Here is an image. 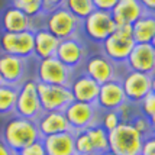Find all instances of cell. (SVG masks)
<instances>
[{
    "label": "cell",
    "instance_id": "6da1fadb",
    "mask_svg": "<svg viewBox=\"0 0 155 155\" xmlns=\"http://www.w3.org/2000/svg\"><path fill=\"white\" fill-rule=\"evenodd\" d=\"M41 139L42 138L39 135L35 120H29L20 116H13L3 126L2 141L15 152H19L20 149L26 148L28 145Z\"/></svg>",
    "mask_w": 155,
    "mask_h": 155
},
{
    "label": "cell",
    "instance_id": "7a4b0ae2",
    "mask_svg": "<svg viewBox=\"0 0 155 155\" xmlns=\"http://www.w3.org/2000/svg\"><path fill=\"white\" fill-rule=\"evenodd\" d=\"M109 151L116 155H139L143 136L136 130L132 123L120 122L112 132L107 134Z\"/></svg>",
    "mask_w": 155,
    "mask_h": 155
},
{
    "label": "cell",
    "instance_id": "3957f363",
    "mask_svg": "<svg viewBox=\"0 0 155 155\" xmlns=\"http://www.w3.org/2000/svg\"><path fill=\"white\" fill-rule=\"evenodd\" d=\"M99 110L100 109L97 107V104L73 101L64 110V115H65V119H67L71 130L78 132V130H86L91 126L100 125Z\"/></svg>",
    "mask_w": 155,
    "mask_h": 155
},
{
    "label": "cell",
    "instance_id": "277c9868",
    "mask_svg": "<svg viewBox=\"0 0 155 155\" xmlns=\"http://www.w3.org/2000/svg\"><path fill=\"white\" fill-rule=\"evenodd\" d=\"M36 91L42 112H64L74 99L65 86H49L36 81Z\"/></svg>",
    "mask_w": 155,
    "mask_h": 155
},
{
    "label": "cell",
    "instance_id": "5b68a950",
    "mask_svg": "<svg viewBox=\"0 0 155 155\" xmlns=\"http://www.w3.org/2000/svg\"><path fill=\"white\" fill-rule=\"evenodd\" d=\"M80 25L81 22L75 19L64 7L62 2L58 9H55L52 13L47 15V18H45V29L49 34L54 35L58 41L75 36V34L80 29Z\"/></svg>",
    "mask_w": 155,
    "mask_h": 155
},
{
    "label": "cell",
    "instance_id": "8992f818",
    "mask_svg": "<svg viewBox=\"0 0 155 155\" xmlns=\"http://www.w3.org/2000/svg\"><path fill=\"white\" fill-rule=\"evenodd\" d=\"M16 116L25 117L29 120H36L42 113L36 91V80H25L18 87V97H16V106H15Z\"/></svg>",
    "mask_w": 155,
    "mask_h": 155
},
{
    "label": "cell",
    "instance_id": "52a82bcc",
    "mask_svg": "<svg viewBox=\"0 0 155 155\" xmlns=\"http://www.w3.org/2000/svg\"><path fill=\"white\" fill-rule=\"evenodd\" d=\"M120 81L126 101L138 104L139 101L154 91V74H143L129 70Z\"/></svg>",
    "mask_w": 155,
    "mask_h": 155
},
{
    "label": "cell",
    "instance_id": "ba28073f",
    "mask_svg": "<svg viewBox=\"0 0 155 155\" xmlns=\"http://www.w3.org/2000/svg\"><path fill=\"white\" fill-rule=\"evenodd\" d=\"M36 81L49 86H65L71 83V70L67 68L58 58L49 57L39 60L36 67Z\"/></svg>",
    "mask_w": 155,
    "mask_h": 155
},
{
    "label": "cell",
    "instance_id": "9c48e42d",
    "mask_svg": "<svg viewBox=\"0 0 155 155\" xmlns=\"http://www.w3.org/2000/svg\"><path fill=\"white\" fill-rule=\"evenodd\" d=\"M0 49H2V54L28 60L29 57L34 55V31H25L19 34L2 32Z\"/></svg>",
    "mask_w": 155,
    "mask_h": 155
},
{
    "label": "cell",
    "instance_id": "30bf717a",
    "mask_svg": "<svg viewBox=\"0 0 155 155\" xmlns=\"http://www.w3.org/2000/svg\"><path fill=\"white\" fill-rule=\"evenodd\" d=\"M81 23H83L86 35L94 42H103L106 38H109L113 34L116 29L115 22L112 19V15L106 13V12H100V10H94Z\"/></svg>",
    "mask_w": 155,
    "mask_h": 155
},
{
    "label": "cell",
    "instance_id": "8fae6325",
    "mask_svg": "<svg viewBox=\"0 0 155 155\" xmlns=\"http://www.w3.org/2000/svg\"><path fill=\"white\" fill-rule=\"evenodd\" d=\"M135 47L132 36H125L119 32H113L109 38L101 42L103 55L110 60L113 64H125L128 60L130 51Z\"/></svg>",
    "mask_w": 155,
    "mask_h": 155
},
{
    "label": "cell",
    "instance_id": "7c38bea8",
    "mask_svg": "<svg viewBox=\"0 0 155 155\" xmlns=\"http://www.w3.org/2000/svg\"><path fill=\"white\" fill-rule=\"evenodd\" d=\"M55 58H58L67 68L73 70V68L78 67L87 58V48L75 36L68 38V39H62L58 44Z\"/></svg>",
    "mask_w": 155,
    "mask_h": 155
},
{
    "label": "cell",
    "instance_id": "4fadbf2b",
    "mask_svg": "<svg viewBox=\"0 0 155 155\" xmlns=\"http://www.w3.org/2000/svg\"><path fill=\"white\" fill-rule=\"evenodd\" d=\"M26 62V58L0 54V77L3 80V84L19 87L25 81Z\"/></svg>",
    "mask_w": 155,
    "mask_h": 155
},
{
    "label": "cell",
    "instance_id": "5bb4252c",
    "mask_svg": "<svg viewBox=\"0 0 155 155\" xmlns=\"http://www.w3.org/2000/svg\"><path fill=\"white\" fill-rule=\"evenodd\" d=\"M126 64L130 71L154 74L155 70V48L152 44H135L130 51Z\"/></svg>",
    "mask_w": 155,
    "mask_h": 155
},
{
    "label": "cell",
    "instance_id": "9a60e30c",
    "mask_svg": "<svg viewBox=\"0 0 155 155\" xmlns=\"http://www.w3.org/2000/svg\"><path fill=\"white\" fill-rule=\"evenodd\" d=\"M115 64L103 54L91 55L84 64V74L96 81L99 86L115 80Z\"/></svg>",
    "mask_w": 155,
    "mask_h": 155
},
{
    "label": "cell",
    "instance_id": "2e32d148",
    "mask_svg": "<svg viewBox=\"0 0 155 155\" xmlns=\"http://www.w3.org/2000/svg\"><path fill=\"white\" fill-rule=\"evenodd\" d=\"M123 103H126V97L123 93L120 81L115 78L112 81H107L99 87V96H97V107L101 110H116L120 107Z\"/></svg>",
    "mask_w": 155,
    "mask_h": 155
},
{
    "label": "cell",
    "instance_id": "e0dca14e",
    "mask_svg": "<svg viewBox=\"0 0 155 155\" xmlns=\"http://www.w3.org/2000/svg\"><path fill=\"white\" fill-rule=\"evenodd\" d=\"M35 123L39 130L41 138L71 132L64 112H42L39 117L35 120Z\"/></svg>",
    "mask_w": 155,
    "mask_h": 155
},
{
    "label": "cell",
    "instance_id": "ac0fdd59",
    "mask_svg": "<svg viewBox=\"0 0 155 155\" xmlns=\"http://www.w3.org/2000/svg\"><path fill=\"white\" fill-rule=\"evenodd\" d=\"M147 13L139 0H117L112 10V19L116 26L132 25L141 16Z\"/></svg>",
    "mask_w": 155,
    "mask_h": 155
},
{
    "label": "cell",
    "instance_id": "d6986e66",
    "mask_svg": "<svg viewBox=\"0 0 155 155\" xmlns=\"http://www.w3.org/2000/svg\"><path fill=\"white\" fill-rule=\"evenodd\" d=\"M99 87L100 86L86 74H81L73 78L68 86L74 101L88 103V104H96L97 96H99Z\"/></svg>",
    "mask_w": 155,
    "mask_h": 155
},
{
    "label": "cell",
    "instance_id": "ffe728a7",
    "mask_svg": "<svg viewBox=\"0 0 155 155\" xmlns=\"http://www.w3.org/2000/svg\"><path fill=\"white\" fill-rule=\"evenodd\" d=\"M45 155H75L74 132H64L58 135L42 138Z\"/></svg>",
    "mask_w": 155,
    "mask_h": 155
},
{
    "label": "cell",
    "instance_id": "44dd1931",
    "mask_svg": "<svg viewBox=\"0 0 155 155\" xmlns=\"http://www.w3.org/2000/svg\"><path fill=\"white\" fill-rule=\"evenodd\" d=\"M2 26H3V32L19 34L25 31H34V22L20 10L15 9L13 6H9L5 9L2 15Z\"/></svg>",
    "mask_w": 155,
    "mask_h": 155
},
{
    "label": "cell",
    "instance_id": "7402d4cb",
    "mask_svg": "<svg viewBox=\"0 0 155 155\" xmlns=\"http://www.w3.org/2000/svg\"><path fill=\"white\" fill-rule=\"evenodd\" d=\"M60 41L52 34H49L45 28L34 31V55L38 60H45L55 57Z\"/></svg>",
    "mask_w": 155,
    "mask_h": 155
},
{
    "label": "cell",
    "instance_id": "603a6c76",
    "mask_svg": "<svg viewBox=\"0 0 155 155\" xmlns=\"http://www.w3.org/2000/svg\"><path fill=\"white\" fill-rule=\"evenodd\" d=\"M155 38L154 15L145 13L132 23V39L135 44H152Z\"/></svg>",
    "mask_w": 155,
    "mask_h": 155
},
{
    "label": "cell",
    "instance_id": "cb8c5ba5",
    "mask_svg": "<svg viewBox=\"0 0 155 155\" xmlns=\"http://www.w3.org/2000/svg\"><path fill=\"white\" fill-rule=\"evenodd\" d=\"M62 5L75 19L80 20V22L87 19L88 16L96 10L93 0H65V2H62Z\"/></svg>",
    "mask_w": 155,
    "mask_h": 155
},
{
    "label": "cell",
    "instance_id": "d4e9b609",
    "mask_svg": "<svg viewBox=\"0 0 155 155\" xmlns=\"http://www.w3.org/2000/svg\"><path fill=\"white\" fill-rule=\"evenodd\" d=\"M88 139L91 142V147L94 149L96 155H100L103 152L109 151V139H107V132L101 128L100 125L97 126H91V128L86 129Z\"/></svg>",
    "mask_w": 155,
    "mask_h": 155
},
{
    "label": "cell",
    "instance_id": "484cf974",
    "mask_svg": "<svg viewBox=\"0 0 155 155\" xmlns=\"http://www.w3.org/2000/svg\"><path fill=\"white\" fill-rule=\"evenodd\" d=\"M18 97V87L2 84L0 86V115H9L15 112Z\"/></svg>",
    "mask_w": 155,
    "mask_h": 155
},
{
    "label": "cell",
    "instance_id": "4316f807",
    "mask_svg": "<svg viewBox=\"0 0 155 155\" xmlns=\"http://www.w3.org/2000/svg\"><path fill=\"white\" fill-rule=\"evenodd\" d=\"M10 6L20 10L29 19H35L42 15V0H15L10 3Z\"/></svg>",
    "mask_w": 155,
    "mask_h": 155
},
{
    "label": "cell",
    "instance_id": "83f0119b",
    "mask_svg": "<svg viewBox=\"0 0 155 155\" xmlns=\"http://www.w3.org/2000/svg\"><path fill=\"white\" fill-rule=\"evenodd\" d=\"M74 149L75 155H96L86 130L74 132Z\"/></svg>",
    "mask_w": 155,
    "mask_h": 155
},
{
    "label": "cell",
    "instance_id": "f1b7e54d",
    "mask_svg": "<svg viewBox=\"0 0 155 155\" xmlns=\"http://www.w3.org/2000/svg\"><path fill=\"white\" fill-rule=\"evenodd\" d=\"M138 106L141 109L142 116H145L149 122L154 123V115H155V94H154V91L149 93L148 96H145V97L138 103Z\"/></svg>",
    "mask_w": 155,
    "mask_h": 155
},
{
    "label": "cell",
    "instance_id": "f546056e",
    "mask_svg": "<svg viewBox=\"0 0 155 155\" xmlns=\"http://www.w3.org/2000/svg\"><path fill=\"white\" fill-rule=\"evenodd\" d=\"M132 123V126L141 134L143 138H148V136L152 135V130H154V123L152 122H149L145 116L142 115H136L134 117V120L130 122Z\"/></svg>",
    "mask_w": 155,
    "mask_h": 155
},
{
    "label": "cell",
    "instance_id": "4dcf8cb0",
    "mask_svg": "<svg viewBox=\"0 0 155 155\" xmlns=\"http://www.w3.org/2000/svg\"><path fill=\"white\" fill-rule=\"evenodd\" d=\"M120 123V119H119V115L116 113V110H109V112H104V115L100 117V126L106 132H112L115 128H117V125Z\"/></svg>",
    "mask_w": 155,
    "mask_h": 155
},
{
    "label": "cell",
    "instance_id": "1f68e13d",
    "mask_svg": "<svg viewBox=\"0 0 155 155\" xmlns=\"http://www.w3.org/2000/svg\"><path fill=\"white\" fill-rule=\"evenodd\" d=\"M16 155H45V149L42 145V141H36L31 145H28L26 148L20 149Z\"/></svg>",
    "mask_w": 155,
    "mask_h": 155
},
{
    "label": "cell",
    "instance_id": "d6a6232c",
    "mask_svg": "<svg viewBox=\"0 0 155 155\" xmlns=\"http://www.w3.org/2000/svg\"><path fill=\"white\" fill-rule=\"evenodd\" d=\"M116 2H117V0H93V5H94L96 10L106 12V13H112Z\"/></svg>",
    "mask_w": 155,
    "mask_h": 155
},
{
    "label": "cell",
    "instance_id": "836d02e7",
    "mask_svg": "<svg viewBox=\"0 0 155 155\" xmlns=\"http://www.w3.org/2000/svg\"><path fill=\"white\" fill-rule=\"evenodd\" d=\"M139 155H155V141H154V135L145 138L142 142L141 147V154Z\"/></svg>",
    "mask_w": 155,
    "mask_h": 155
},
{
    "label": "cell",
    "instance_id": "e575fe53",
    "mask_svg": "<svg viewBox=\"0 0 155 155\" xmlns=\"http://www.w3.org/2000/svg\"><path fill=\"white\" fill-rule=\"evenodd\" d=\"M61 6V2H57V0H42V13L44 15H49L52 13L55 9H58Z\"/></svg>",
    "mask_w": 155,
    "mask_h": 155
},
{
    "label": "cell",
    "instance_id": "d590c367",
    "mask_svg": "<svg viewBox=\"0 0 155 155\" xmlns=\"http://www.w3.org/2000/svg\"><path fill=\"white\" fill-rule=\"evenodd\" d=\"M0 155H16V152L12 151L5 142L0 139Z\"/></svg>",
    "mask_w": 155,
    "mask_h": 155
},
{
    "label": "cell",
    "instance_id": "8d00e7d4",
    "mask_svg": "<svg viewBox=\"0 0 155 155\" xmlns=\"http://www.w3.org/2000/svg\"><path fill=\"white\" fill-rule=\"evenodd\" d=\"M100 155H116V154H113L112 151H106V152H103V154H100Z\"/></svg>",
    "mask_w": 155,
    "mask_h": 155
},
{
    "label": "cell",
    "instance_id": "74e56055",
    "mask_svg": "<svg viewBox=\"0 0 155 155\" xmlns=\"http://www.w3.org/2000/svg\"><path fill=\"white\" fill-rule=\"evenodd\" d=\"M2 84H3V80H2V77H0V86H2Z\"/></svg>",
    "mask_w": 155,
    "mask_h": 155
}]
</instances>
